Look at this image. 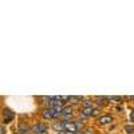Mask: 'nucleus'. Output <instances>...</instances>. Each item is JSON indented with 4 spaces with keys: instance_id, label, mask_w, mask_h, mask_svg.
Here are the masks:
<instances>
[{
    "instance_id": "obj_11",
    "label": "nucleus",
    "mask_w": 134,
    "mask_h": 134,
    "mask_svg": "<svg viewBox=\"0 0 134 134\" xmlns=\"http://www.w3.org/2000/svg\"><path fill=\"white\" fill-rule=\"evenodd\" d=\"M70 100H72L74 103H76L78 100H81V97H74V95H70Z\"/></svg>"
},
{
    "instance_id": "obj_10",
    "label": "nucleus",
    "mask_w": 134,
    "mask_h": 134,
    "mask_svg": "<svg viewBox=\"0 0 134 134\" xmlns=\"http://www.w3.org/2000/svg\"><path fill=\"white\" fill-rule=\"evenodd\" d=\"M125 130H126L127 134H133L134 133V127L133 126H125Z\"/></svg>"
},
{
    "instance_id": "obj_5",
    "label": "nucleus",
    "mask_w": 134,
    "mask_h": 134,
    "mask_svg": "<svg viewBox=\"0 0 134 134\" xmlns=\"http://www.w3.org/2000/svg\"><path fill=\"white\" fill-rule=\"evenodd\" d=\"M82 115L83 117H91V115H94L93 107H83L82 109Z\"/></svg>"
},
{
    "instance_id": "obj_14",
    "label": "nucleus",
    "mask_w": 134,
    "mask_h": 134,
    "mask_svg": "<svg viewBox=\"0 0 134 134\" xmlns=\"http://www.w3.org/2000/svg\"><path fill=\"white\" fill-rule=\"evenodd\" d=\"M58 134H67V133H64V131H58Z\"/></svg>"
},
{
    "instance_id": "obj_3",
    "label": "nucleus",
    "mask_w": 134,
    "mask_h": 134,
    "mask_svg": "<svg viewBox=\"0 0 134 134\" xmlns=\"http://www.w3.org/2000/svg\"><path fill=\"white\" fill-rule=\"evenodd\" d=\"M113 122V118H111V115H102V117H99L98 119V124L99 125H109Z\"/></svg>"
},
{
    "instance_id": "obj_15",
    "label": "nucleus",
    "mask_w": 134,
    "mask_h": 134,
    "mask_svg": "<svg viewBox=\"0 0 134 134\" xmlns=\"http://www.w3.org/2000/svg\"><path fill=\"white\" fill-rule=\"evenodd\" d=\"M0 134H2V130H0Z\"/></svg>"
},
{
    "instance_id": "obj_6",
    "label": "nucleus",
    "mask_w": 134,
    "mask_h": 134,
    "mask_svg": "<svg viewBox=\"0 0 134 134\" xmlns=\"http://www.w3.org/2000/svg\"><path fill=\"white\" fill-rule=\"evenodd\" d=\"M42 115H43V118H44V119H52V118H54L51 109H46V110H43Z\"/></svg>"
},
{
    "instance_id": "obj_2",
    "label": "nucleus",
    "mask_w": 134,
    "mask_h": 134,
    "mask_svg": "<svg viewBox=\"0 0 134 134\" xmlns=\"http://www.w3.org/2000/svg\"><path fill=\"white\" fill-rule=\"evenodd\" d=\"M78 124L76 122H64V130L69 133V134H72L78 130Z\"/></svg>"
},
{
    "instance_id": "obj_9",
    "label": "nucleus",
    "mask_w": 134,
    "mask_h": 134,
    "mask_svg": "<svg viewBox=\"0 0 134 134\" xmlns=\"http://www.w3.org/2000/svg\"><path fill=\"white\" fill-rule=\"evenodd\" d=\"M54 129L58 130V131H62L64 129V124H63V122H57V124L54 125Z\"/></svg>"
},
{
    "instance_id": "obj_7",
    "label": "nucleus",
    "mask_w": 134,
    "mask_h": 134,
    "mask_svg": "<svg viewBox=\"0 0 134 134\" xmlns=\"http://www.w3.org/2000/svg\"><path fill=\"white\" fill-rule=\"evenodd\" d=\"M62 114H63L64 117H70V115L72 114V107H71V106L63 107V109H62Z\"/></svg>"
},
{
    "instance_id": "obj_1",
    "label": "nucleus",
    "mask_w": 134,
    "mask_h": 134,
    "mask_svg": "<svg viewBox=\"0 0 134 134\" xmlns=\"http://www.w3.org/2000/svg\"><path fill=\"white\" fill-rule=\"evenodd\" d=\"M32 133L34 134H47V127L44 124H42V122H38V124H35L32 126Z\"/></svg>"
},
{
    "instance_id": "obj_12",
    "label": "nucleus",
    "mask_w": 134,
    "mask_h": 134,
    "mask_svg": "<svg viewBox=\"0 0 134 134\" xmlns=\"http://www.w3.org/2000/svg\"><path fill=\"white\" fill-rule=\"evenodd\" d=\"M85 107H91V102H90V100H85Z\"/></svg>"
},
{
    "instance_id": "obj_8",
    "label": "nucleus",
    "mask_w": 134,
    "mask_h": 134,
    "mask_svg": "<svg viewBox=\"0 0 134 134\" xmlns=\"http://www.w3.org/2000/svg\"><path fill=\"white\" fill-rule=\"evenodd\" d=\"M106 100H107L106 97H97V98H95V102H97L98 105H106V103H107Z\"/></svg>"
},
{
    "instance_id": "obj_13",
    "label": "nucleus",
    "mask_w": 134,
    "mask_h": 134,
    "mask_svg": "<svg viewBox=\"0 0 134 134\" xmlns=\"http://www.w3.org/2000/svg\"><path fill=\"white\" fill-rule=\"evenodd\" d=\"M130 119H131V121H134V109H133V111H131V115H130Z\"/></svg>"
},
{
    "instance_id": "obj_4",
    "label": "nucleus",
    "mask_w": 134,
    "mask_h": 134,
    "mask_svg": "<svg viewBox=\"0 0 134 134\" xmlns=\"http://www.w3.org/2000/svg\"><path fill=\"white\" fill-rule=\"evenodd\" d=\"M14 113H12V111H11V110H4V124H9V122L11 121H12L14 119Z\"/></svg>"
}]
</instances>
